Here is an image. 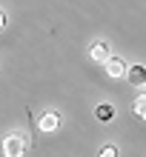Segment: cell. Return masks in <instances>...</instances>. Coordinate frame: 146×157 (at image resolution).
<instances>
[{
    "mask_svg": "<svg viewBox=\"0 0 146 157\" xmlns=\"http://www.w3.org/2000/svg\"><path fill=\"white\" fill-rule=\"evenodd\" d=\"M60 126H63V117H60V112H54V109H49V112H43L37 117V128L43 134H54Z\"/></svg>",
    "mask_w": 146,
    "mask_h": 157,
    "instance_id": "cell-1",
    "label": "cell"
},
{
    "mask_svg": "<svg viewBox=\"0 0 146 157\" xmlns=\"http://www.w3.org/2000/svg\"><path fill=\"white\" fill-rule=\"evenodd\" d=\"M23 151H26V143L20 134H9L3 140V157H23Z\"/></svg>",
    "mask_w": 146,
    "mask_h": 157,
    "instance_id": "cell-2",
    "label": "cell"
},
{
    "mask_svg": "<svg viewBox=\"0 0 146 157\" xmlns=\"http://www.w3.org/2000/svg\"><path fill=\"white\" fill-rule=\"evenodd\" d=\"M103 69H106V75L112 77V80H120V77H126V60H120V57H109L106 63H103Z\"/></svg>",
    "mask_w": 146,
    "mask_h": 157,
    "instance_id": "cell-3",
    "label": "cell"
},
{
    "mask_svg": "<svg viewBox=\"0 0 146 157\" xmlns=\"http://www.w3.org/2000/svg\"><path fill=\"white\" fill-rule=\"evenodd\" d=\"M89 57H92L95 63H106L109 57H112V49H109L106 40H95L92 46H89Z\"/></svg>",
    "mask_w": 146,
    "mask_h": 157,
    "instance_id": "cell-4",
    "label": "cell"
},
{
    "mask_svg": "<svg viewBox=\"0 0 146 157\" xmlns=\"http://www.w3.org/2000/svg\"><path fill=\"white\" fill-rule=\"evenodd\" d=\"M95 117L100 120V123H109V120L115 117V106L112 103H97L95 106Z\"/></svg>",
    "mask_w": 146,
    "mask_h": 157,
    "instance_id": "cell-5",
    "label": "cell"
},
{
    "mask_svg": "<svg viewBox=\"0 0 146 157\" xmlns=\"http://www.w3.org/2000/svg\"><path fill=\"white\" fill-rule=\"evenodd\" d=\"M126 77H129L135 86H143L146 83V69H140V66H132V69H126Z\"/></svg>",
    "mask_w": 146,
    "mask_h": 157,
    "instance_id": "cell-6",
    "label": "cell"
},
{
    "mask_svg": "<svg viewBox=\"0 0 146 157\" xmlns=\"http://www.w3.org/2000/svg\"><path fill=\"white\" fill-rule=\"evenodd\" d=\"M97 157H117V146H112V143H106V146H100V151H97Z\"/></svg>",
    "mask_w": 146,
    "mask_h": 157,
    "instance_id": "cell-7",
    "label": "cell"
},
{
    "mask_svg": "<svg viewBox=\"0 0 146 157\" xmlns=\"http://www.w3.org/2000/svg\"><path fill=\"white\" fill-rule=\"evenodd\" d=\"M135 112H138V114L146 120V94H140L138 100H135Z\"/></svg>",
    "mask_w": 146,
    "mask_h": 157,
    "instance_id": "cell-8",
    "label": "cell"
},
{
    "mask_svg": "<svg viewBox=\"0 0 146 157\" xmlns=\"http://www.w3.org/2000/svg\"><path fill=\"white\" fill-rule=\"evenodd\" d=\"M3 29H6V12L0 9V32H3Z\"/></svg>",
    "mask_w": 146,
    "mask_h": 157,
    "instance_id": "cell-9",
    "label": "cell"
},
{
    "mask_svg": "<svg viewBox=\"0 0 146 157\" xmlns=\"http://www.w3.org/2000/svg\"><path fill=\"white\" fill-rule=\"evenodd\" d=\"M143 86H146V83H143ZM143 94H146V91H143Z\"/></svg>",
    "mask_w": 146,
    "mask_h": 157,
    "instance_id": "cell-10",
    "label": "cell"
}]
</instances>
